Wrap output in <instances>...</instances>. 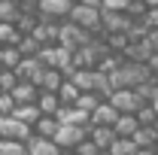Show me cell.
Listing matches in <instances>:
<instances>
[{"label":"cell","instance_id":"cell-1","mask_svg":"<svg viewBox=\"0 0 158 155\" xmlns=\"http://www.w3.org/2000/svg\"><path fill=\"white\" fill-rule=\"evenodd\" d=\"M67 19L73 21V24H79L82 31H88V34H103V31H100V6L73 3L70 12H67Z\"/></svg>","mask_w":158,"mask_h":155},{"label":"cell","instance_id":"cell-2","mask_svg":"<svg viewBox=\"0 0 158 155\" xmlns=\"http://www.w3.org/2000/svg\"><path fill=\"white\" fill-rule=\"evenodd\" d=\"M88 37H100V34H88V31H82L79 24H73L70 19H61V24H58V46L79 49Z\"/></svg>","mask_w":158,"mask_h":155},{"label":"cell","instance_id":"cell-3","mask_svg":"<svg viewBox=\"0 0 158 155\" xmlns=\"http://www.w3.org/2000/svg\"><path fill=\"white\" fill-rule=\"evenodd\" d=\"M128 27H131V15L125 9H100V31L103 34H116V31L128 34Z\"/></svg>","mask_w":158,"mask_h":155},{"label":"cell","instance_id":"cell-4","mask_svg":"<svg viewBox=\"0 0 158 155\" xmlns=\"http://www.w3.org/2000/svg\"><path fill=\"white\" fill-rule=\"evenodd\" d=\"M31 134H34V128H31V125H24L21 119H15V116H0V137L27 143V137H31Z\"/></svg>","mask_w":158,"mask_h":155},{"label":"cell","instance_id":"cell-5","mask_svg":"<svg viewBox=\"0 0 158 155\" xmlns=\"http://www.w3.org/2000/svg\"><path fill=\"white\" fill-rule=\"evenodd\" d=\"M113 107H116L118 113H134L140 107V97L134 94V88H128V85H122V88H113V94L106 97Z\"/></svg>","mask_w":158,"mask_h":155},{"label":"cell","instance_id":"cell-6","mask_svg":"<svg viewBox=\"0 0 158 155\" xmlns=\"http://www.w3.org/2000/svg\"><path fill=\"white\" fill-rule=\"evenodd\" d=\"M85 134H88V131H85L82 125H58V131H55V137H52V140L58 143L61 149H73V146H76Z\"/></svg>","mask_w":158,"mask_h":155},{"label":"cell","instance_id":"cell-7","mask_svg":"<svg viewBox=\"0 0 158 155\" xmlns=\"http://www.w3.org/2000/svg\"><path fill=\"white\" fill-rule=\"evenodd\" d=\"M12 70H15V76H19V79H27V82H34V85H37L40 73H43V61H40L37 55H24Z\"/></svg>","mask_w":158,"mask_h":155},{"label":"cell","instance_id":"cell-8","mask_svg":"<svg viewBox=\"0 0 158 155\" xmlns=\"http://www.w3.org/2000/svg\"><path fill=\"white\" fill-rule=\"evenodd\" d=\"M70 0H40V6H37V12L43 15V19H67V12H70Z\"/></svg>","mask_w":158,"mask_h":155},{"label":"cell","instance_id":"cell-9","mask_svg":"<svg viewBox=\"0 0 158 155\" xmlns=\"http://www.w3.org/2000/svg\"><path fill=\"white\" fill-rule=\"evenodd\" d=\"M58 24H61L58 19H43V15H40V24L31 31V34H34V37H37L43 46H49V43H58Z\"/></svg>","mask_w":158,"mask_h":155},{"label":"cell","instance_id":"cell-10","mask_svg":"<svg viewBox=\"0 0 158 155\" xmlns=\"http://www.w3.org/2000/svg\"><path fill=\"white\" fill-rule=\"evenodd\" d=\"M58 152L61 146L52 137H37V134L27 137V155H58Z\"/></svg>","mask_w":158,"mask_h":155},{"label":"cell","instance_id":"cell-11","mask_svg":"<svg viewBox=\"0 0 158 155\" xmlns=\"http://www.w3.org/2000/svg\"><path fill=\"white\" fill-rule=\"evenodd\" d=\"M125 55V61H140V64H146L149 61V55H152V46H149V40H131L128 43V49L122 52Z\"/></svg>","mask_w":158,"mask_h":155},{"label":"cell","instance_id":"cell-12","mask_svg":"<svg viewBox=\"0 0 158 155\" xmlns=\"http://www.w3.org/2000/svg\"><path fill=\"white\" fill-rule=\"evenodd\" d=\"M64 79L67 76L61 73L58 67H43V73H40V79H37V88H43V91H58Z\"/></svg>","mask_w":158,"mask_h":155},{"label":"cell","instance_id":"cell-13","mask_svg":"<svg viewBox=\"0 0 158 155\" xmlns=\"http://www.w3.org/2000/svg\"><path fill=\"white\" fill-rule=\"evenodd\" d=\"M116 119H118V110L110 103V100H100L98 107L91 110V125H110V128H113Z\"/></svg>","mask_w":158,"mask_h":155},{"label":"cell","instance_id":"cell-14","mask_svg":"<svg viewBox=\"0 0 158 155\" xmlns=\"http://www.w3.org/2000/svg\"><path fill=\"white\" fill-rule=\"evenodd\" d=\"M9 94L15 97V103H37L40 88L34 85V82H27V79H19V82H15V88H12Z\"/></svg>","mask_w":158,"mask_h":155},{"label":"cell","instance_id":"cell-15","mask_svg":"<svg viewBox=\"0 0 158 155\" xmlns=\"http://www.w3.org/2000/svg\"><path fill=\"white\" fill-rule=\"evenodd\" d=\"M37 107H40V113H43V116H55L64 103H61L58 91H43V88H40V94H37Z\"/></svg>","mask_w":158,"mask_h":155},{"label":"cell","instance_id":"cell-16","mask_svg":"<svg viewBox=\"0 0 158 155\" xmlns=\"http://www.w3.org/2000/svg\"><path fill=\"white\" fill-rule=\"evenodd\" d=\"M88 137L94 140V146H98V149H110V143H113L116 131H113L110 125H88Z\"/></svg>","mask_w":158,"mask_h":155},{"label":"cell","instance_id":"cell-17","mask_svg":"<svg viewBox=\"0 0 158 155\" xmlns=\"http://www.w3.org/2000/svg\"><path fill=\"white\" fill-rule=\"evenodd\" d=\"M137 128H140V122H137V116H134V113H118V119L113 122L116 137H131Z\"/></svg>","mask_w":158,"mask_h":155},{"label":"cell","instance_id":"cell-18","mask_svg":"<svg viewBox=\"0 0 158 155\" xmlns=\"http://www.w3.org/2000/svg\"><path fill=\"white\" fill-rule=\"evenodd\" d=\"M12 24H15L19 34H31V31L40 24V12H37V9H19V15H15Z\"/></svg>","mask_w":158,"mask_h":155},{"label":"cell","instance_id":"cell-19","mask_svg":"<svg viewBox=\"0 0 158 155\" xmlns=\"http://www.w3.org/2000/svg\"><path fill=\"white\" fill-rule=\"evenodd\" d=\"M12 116H15V119H21L24 125H31V128H34V122H37L43 113H40V107H37V103H15Z\"/></svg>","mask_w":158,"mask_h":155},{"label":"cell","instance_id":"cell-20","mask_svg":"<svg viewBox=\"0 0 158 155\" xmlns=\"http://www.w3.org/2000/svg\"><path fill=\"white\" fill-rule=\"evenodd\" d=\"M58 125H61V122L55 116H40L37 122H34V134H37V137H55Z\"/></svg>","mask_w":158,"mask_h":155},{"label":"cell","instance_id":"cell-21","mask_svg":"<svg viewBox=\"0 0 158 155\" xmlns=\"http://www.w3.org/2000/svg\"><path fill=\"white\" fill-rule=\"evenodd\" d=\"M134 152H137L134 137H113V143H110V155H134Z\"/></svg>","mask_w":158,"mask_h":155},{"label":"cell","instance_id":"cell-22","mask_svg":"<svg viewBox=\"0 0 158 155\" xmlns=\"http://www.w3.org/2000/svg\"><path fill=\"white\" fill-rule=\"evenodd\" d=\"M131 137H134L137 146H155V143H158V131L152 128V125H140Z\"/></svg>","mask_w":158,"mask_h":155},{"label":"cell","instance_id":"cell-23","mask_svg":"<svg viewBox=\"0 0 158 155\" xmlns=\"http://www.w3.org/2000/svg\"><path fill=\"white\" fill-rule=\"evenodd\" d=\"M103 40H106V49H110V52H118V55H122V52L128 49V43H131V37H128L125 31H116V34H103Z\"/></svg>","mask_w":158,"mask_h":155},{"label":"cell","instance_id":"cell-24","mask_svg":"<svg viewBox=\"0 0 158 155\" xmlns=\"http://www.w3.org/2000/svg\"><path fill=\"white\" fill-rule=\"evenodd\" d=\"M58 97H61V103H64V107H73V103H76V97H79L76 82H73V79H64V82H61V88H58Z\"/></svg>","mask_w":158,"mask_h":155},{"label":"cell","instance_id":"cell-25","mask_svg":"<svg viewBox=\"0 0 158 155\" xmlns=\"http://www.w3.org/2000/svg\"><path fill=\"white\" fill-rule=\"evenodd\" d=\"M15 46H19L21 58H24V55H37L40 49H43V43H40V40L34 37V34H21V37H19V43H15Z\"/></svg>","mask_w":158,"mask_h":155},{"label":"cell","instance_id":"cell-26","mask_svg":"<svg viewBox=\"0 0 158 155\" xmlns=\"http://www.w3.org/2000/svg\"><path fill=\"white\" fill-rule=\"evenodd\" d=\"M19 61H21V52H19V46H12V43L0 46V64H3V67H9V70H12V67H15Z\"/></svg>","mask_w":158,"mask_h":155},{"label":"cell","instance_id":"cell-27","mask_svg":"<svg viewBox=\"0 0 158 155\" xmlns=\"http://www.w3.org/2000/svg\"><path fill=\"white\" fill-rule=\"evenodd\" d=\"M0 155H27V143L0 137Z\"/></svg>","mask_w":158,"mask_h":155},{"label":"cell","instance_id":"cell-28","mask_svg":"<svg viewBox=\"0 0 158 155\" xmlns=\"http://www.w3.org/2000/svg\"><path fill=\"white\" fill-rule=\"evenodd\" d=\"M134 116H137V122H140V125H155L158 110L152 107V103H140L137 110H134Z\"/></svg>","mask_w":158,"mask_h":155},{"label":"cell","instance_id":"cell-29","mask_svg":"<svg viewBox=\"0 0 158 155\" xmlns=\"http://www.w3.org/2000/svg\"><path fill=\"white\" fill-rule=\"evenodd\" d=\"M98 103H100V97L94 94V91H79V97H76V103H73V107H79V110H85V113L91 116V110H94Z\"/></svg>","mask_w":158,"mask_h":155},{"label":"cell","instance_id":"cell-30","mask_svg":"<svg viewBox=\"0 0 158 155\" xmlns=\"http://www.w3.org/2000/svg\"><path fill=\"white\" fill-rule=\"evenodd\" d=\"M19 31H15V24H12V21H0V46H6V43H12V46H15V43H19Z\"/></svg>","mask_w":158,"mask_h":155},{"label":"cell","instance_id":"cell-31","mask_svg":"<svg viewBox=\"0 0 158 155\" xmlns=\"http://www.w3.org/2000/svg\"><path fill=\"white\" fill-rule=\"evenodd\" d=\"M19 9V0H0V21H15Z\"/></svg>","mask_w":158,"mask_h":155},{"label":"cell","instance_id":"cell-32","mask_svg":"<svg viewBox=\"0 0 158 155\" xmlns=\"http://www.w3.org/2000/svg\"><path fill=\"white\" fill-rule=\"evenodd\" d=\"M73 152H76V155H98L100 149L94 146V140H91V137L85 134V137H82V140L76 143V146H73Z\"/></svg>","mask_w":158,"mask_h":155},{"label":"cell","instance_id":"cell-33","mask_svg":"<svg viewBox=\"0 0 158 155\" xmlns=\"http://www.w3.org/2000/svg\"><path fill=\"white\" fill-rule=\"evenodd\" d=\"M15 82H19L15 70H9V67H3V70H0V91H12V88H15Z\"/></svg>","mask_w":158,"mask_h":155},{"label":"cell","instance_id":"cell-34","mask_svg":"<svg viewBox=\"0 0 158 155\" xmlns=\"http://www.w3.org/2000/svg\"><path fill=\"white\" fill-rule=\"evenodd\" d=\"M149 6H146V0H128V6H125V12L131 15V19H143V12H146Z\"/></svg>","mask_w":158,"mask_h":155},{"label":"cell","instance_id":"cell-35","mask_svg":"<svg viewBox=\"0 0 158 155\" xmlns=\"http://www.w3.org/2000/svg\"><path fill=\"white\" fill-rule=\"evenodd\" d=\"M12 110H15V97L9 91H0V116H12Z\"/></svg>","mask_w":158,"mask_h":155},{"label":"cell","instance_id":"cell-36","mask_svg":"<svg viewBox=\"0 0 158 155\" xmlns=\"http://www.w3.org/2000/svg\"><path fill=\"white\" fill-rule=\"evenodd\" d=\"M140 21H143L149 31H152V27H158V6H149V9L143 12V19H140Z\"/></svg>","mask_w":158,"mask_h":155},{"label":"cell","instance_id":"cell-37","mask_svg":"<svg viewBox=\"0 0 158 155\" xmlns=\"http://www.w3.org/2000/svg\"><path fill=\"white\" fill-rule=\"evenodd\" d=\"M125 6H128V0H103L100 9H125Z\"/></svg>","mask_w":158,"mask_h":155},{"label":"cell","instance_id":"cell-38","mask_svg":"<svg viewBox=\"0 0 158 155\" xmlns=\"http://www.w3.org/2000/svg\"><path fill=\"white\" fill-rule=\"evenodd\" d=\"M146 40H149V46H152V52H158V27H152V31L146 34Z\"/></svg>","mask_w":158,"mask_h":155},{"label":"cell","instance_id":"cell-39","mask_svg":"<svg viewBox=\"0 0 158 155\" xmlns=\"http://www.w3.org/2000/svg\"><path fill=\"white\" fill-rule=\"evenodd\" d=\"M146 64H149V70H152V76L158 79V52H152V55H149V61H146Z\"/></svg>","mask_w":158,"mask_h":155},{"label":"cell","instance_id":"cell-40","mask_svg":"<svg viewBox=\"0 0 158 155\" xmlns=\"http://www.w3.org/2000/svg\"><path fill=\"white\" fill-rule=\"evenodd\" d=\"M19 6H21V9H37L40 0H19Z\"/></svg>","mask_w":158,"mask_h":155},{"label":"cell","instance_id":"cell-41","mask_svg":"<svg viewBox=\"0 0 158 155\" xmlns=\"http://www.w3.org/2000/svg\"><path fill=\"white\" fill-rule=\"evenodd\" d=\"M149 103H152V107H155V110H158V88H155V97H152Z\"/></svg>","mask_w":158,"mask_h":155},{"label":"cell","instance_id":"cell-42","mask_svg":"<svg viewBox=\"0 0 158 155\" xmlns=\"http://www.w3.org/2000/svg\"><path fill=\"white\" fill-rule=\"evenodd\" d=\"M58 155H76V152H73V149H61Z\"/></svg>","mask_w":158,"mask_h":155},{"label":"cell","instance_id":"cell-43","mask_svg":"<svg viewBox=\"0 0 158 155\" xmlns=\"http://www.w3.org/2000/svg\"><path fill=\"white\" fill-rule=\"evenodd\" d=\"M98 155H110V149H100V152H98Z\"/></svg>","mask_w":158,"mask_h":155},{"label":"cell","instance_id":"cell-44","mask_svg":"<svg viewBox=\"0 0 158 155\" xmlns=\"http://www.w3.org/2000/svg\"><path fill=\"white\" fill-rule=\"evenodd\" d=\"M152 128H155V131H158V119H155V125H152Z\"/></svg>","mask_w":158,"mask_h":155},{"label":"cell","instance_id":"cell-45","mask_svg":"<svg viewBox=\"0 0 158 155\" xmlns=\"http://www.w3.org/2000/svg\"><path fill=\"white\" fill-rule=\"evenodd\" d=\"M70 3H82V0H70Z\"/></svg>","mask_w":158,"mask_h":155},{"label":"cell","instance_id":"cell-46","mask_svg":"<svg viewBox=\"0 0 158 155\" xmlns=\"http://www.w3.org/2000/svg\"><path fill=\"white\" fill-rule=\"evenodd\" d=\"M155 152H158V143H155Z\"/></svg>","mask_w":158,"mask_h":155},{"label":"cell","instance_id":"cell-47","mask_svg":"<svg viewBox=\"0 0 158 155\" xmlns=\"http://www.w3.org/2000/svg\"><path fill=\"white\" fill-rule=\"evenodd\" d=\"M0 70H3V64H0Z\"/></svg>","mask_w":158,"mask_h":155}]
</instances>
